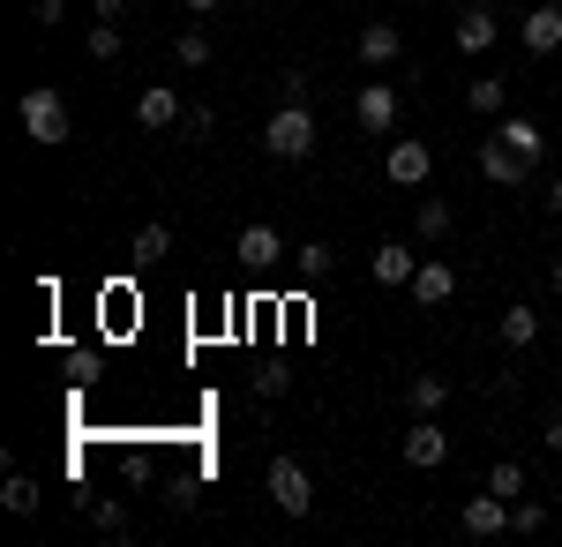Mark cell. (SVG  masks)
<instances>
[{
  "label": "cell",
  "mask_w": 562,
  "mask_h": 547,
  "mask_svg": "<svg viewBox=\"0 0 562 547\" xmlns=\"http://www.w3.org/2000/svg\"><path fill=\"white\" fill-rule=\"evenodd\" d=\"M173 60H180V68H211V31H180Z\"/></svg>",
  "instance_id": "obj_25"
},
{
  "label": "cell",
  "mask_w": 562,
  "mask_h": 547,
  "mask_svg": "<svg viewBox=\"0 0 562 547\" xmlns=\"http://www.w3.org/2000/svg\"><path fill=\"white\" fill-rule=\"evenodd\" d=\"M60 368H68V382H83V390H90L98 376H105V360H98L90 345H68V353H60Z\"/></svg>",
  "instance_id": "obj_24"
},
{
  "label": "cell",
  "mask_w": 562,
  "mask_h": 547,
  "mask_svg": "<svg viewBox=\"0 0 562 547\" xmlns=\"http://www.w3.org/2000/svg\"><path fill=\"white\" fill-rule=\"evenodd\" d=\"M15 121H23V135H31V143H38V150H60V143H68V98H60V90L45 83V90H23V105H15Z\"/></svg>",
  "instance_id": "obj_2"
},
{
  "label": "cell",
  "mask_w": 562,
  "mask_h": 547,
  "mask_svg": "<svg viewBox=\"0 0 562 547\" xmlns=\"http://www.w3.org/2000/svg\"><path fill=\"white\" fill-rule=\"evenodd\" d=\"M383 172H390V188H428V172H435V150H428V143H413V135H405V143H390V150H383Z\"/></svg>",
  "instance_id": "obj_4"
},
{
  "label": "cell",
  "mask_w": 562,
  "mask_h": 547,
  "mask_svg": "<svg viewBox=\"0 0 562 547\" xmlns=\"http://www.w3.org/2000/svg\"><path fill=\"white\" fill-rule=\"evenodd\" d=\"M278 255H285L278 225H248L240 233V270H278Z\"/></svg>",
  "instance_id": "obj_12"
},
{
  "label": "cell",
  "mask_w": 562,
  "mask_h": 547,
  "mask_svg": "<svg viewBox=\"0 0 562 547\" xmlns=\"http://www.w3.org/2000/svg\"><path fill=\"white\" fill-rule=\"evenodd\" d=\"M465 105H473V113H487V121H503L510 83H503V76H480V83H465Z\"/></svg>",
  "instance_id": "obj_18"
},
{
  "label": "cell",
  "mask_w": 562,
  "mask_h": 547,
  "mask_svg": "<svg viewBox=\"0 0 562 547\" xmlns=\"http://www.w3.org/2000/svg\"><path fill=\"white\" fill-rule=\"evenodd\" d=\"M405 293L420 300V308H442V300L458 293V270H450V263H420V270H413V286H405Z\"/></svg>",
  "instance_id": "obj_11"
},
{
  "label": "cell",
  "mask_w": 562,
  "mask_h": 547,
  "mask_svg": "<svg viewBox=\"0 0 562 547\" xmlns=\"http://www.w3.org/2000/svg\"><path fill=\"white\" fill-rule=\"evenodd\" d=\"M487 488L518 503V495H525V465H518V458H503V465H495V472H487Z\"/></svg>",
  "instance_id": "obj_26"
},
{
  "label": "cell",
  "mask_w": 562,
  "mask_h": 547,
  "mask_svg": "<svg viewBox=\"0 0 562 547\" xmlns=\"http://www.w3.org/2000/svg\"><path fill=\"white\" fill-rule=\"evenodd\" d=\"M90 525H98V533H105V540H121V533H128V510L98 503V510H90Z\"/></svg>",
  "instance_id": "obj_31"
},
{
  "label": "cell",
  "mask_w": 562,
  "mask_h": 547,
  "mask_svg": "<svg viewBox=\"0 0 562 547\" xmlns=\"http://www.w3.org/2000/svg\"><path fill=\"white\" fill-rule=\"evenodd\" d=\"M90 8H98V23H121V8H128V0H90Z\"/></svg>",
  "instance_id": "obj_34"
},
{
  "label": "cell",
  "mask_w": 562,
  "mask_h": 547,
  "mask_svg": "<svg viewBox=\"0 0 562 547\" xmlns=\"http://www.w3.org/2000/svg\"><path fill=\"white\" fill-rule=\"evenodd\" d=\"M495 331H503V345H510V353H532V345H540V315H532V308H503V323H495Z\"/></svg>",
  "instance_id": "obj_17"
},
{
  "label": "cell",
  "mask_w": 562,
  "mask_h": 547,
  "mask_svg": "<svg viewBox=\"0 0 562 547\" xmlns=\"http://www.w3.org/2000/svg\"><path fill=\"white\" fill-rule=\"evenodd\" d=\"M495 135H503L510 150H525L532 166H540V150H548V135H540V121H525V113H503V121H495Z\"/></svg>",
  "instance_id": "obj_15"
},
{
  "label": "cell",
  "mask_w": 562,
  "mask_h": 547,
  "mask_svg": "<svg viewBox=\"0 0 562 547\" xmlns=\"http://www.w3.org/2000/svg\"><path fill=\"white\" fill-rule=\"evenodd\" d=\"M465 533H473V540L510 533V495H495V488H487V495H473V503H465Z\"/></svg>",
  "instance_id": "obj_10"
},
{
  "label": "cell",
  "mask_w": 562,
  "mask_h": 547,
  "mask_svg": "<svg viewBox=\"0 0 562 547\" xmlns=\"http://www.w3.org/2000/svg\"><path fill=\"white\" fill-rule=\"evenodd\" d=\"M548 293L562 300V255H555V263H548Z\"/></svg>",
  "instance_id": "obj_36"
},
{
  "label": "cell",
  "mask_w": 562,
  "mask_h": 547,
  "mask_svg": "<svg viewBox=\"0 0 562 547\" xmlns=\"http://www.w3.org/2000/svg\"><path fill=\"white\" fill-rule=\"evenodd\" d=\"M548 211H555V217H562V172H555V188H548Z\"/></svg>",
  "instance_id": "obj_37"
},
{
  "label": "cell",
  "mask_w": 562,
  "mask_h": 547,
  "mask_svg": "<svg viewBox=\"0 0 562 547\" xmlns=\"http://www.w3.org/2000/svg\"><path fill=\"white\" fill-rule=\"evenodd\" d=\"M166 248H173V225H166V217H150V225L135 233V270H150V263H166Z\"/></svg>",
  "instance_id": "obj_20"
},
{
  "label": "cell",
  "mask_w": 562,
  "mask_h": 547,
  "mask_svg": "<svg viewBox=\"0 0 562 547\" xmlns=\"http://www.w3.org/2000/svg\"><path fill=\"white\" fill-rule=\"evenodd\" d=\"M405 405H413V413H428V421H435V413L450 405V382H442V376H413V382H405Z\"/></svg>",
  "instance_id": "obj_19"
},
{
  "label": "cell",
  "mask_w": 562,
  "mask_h": 547,
  "mask_svg": "<svg viewBox=\"0 0 562 547\" xmlns=\"http://www.w3.org/2000/svg\"><path fill=\"white\" fill-rule=\"evenodd\" d=\"M525 53H532V60L562 53V8H555V0H540V8L525 15Z\"/></svg>",
  "instance_id": "obj_9"
},
{
  "label": "cell",
  "mask_w": 562,
  "mask_h": 547,
  "mask_svg": "<svg viewBox=\"0 0 562 547\" xmlns=\"http://www.w3.org/2000/svg\"><path fill=\"white\" fill-rule=\"evenodd\" d=\"M180 113H188L180 90H143V98H135V121L150 127V135H158V127H180Z\"/></svg>",
  "instance_id": "obj_13"
},
{
  "label": "cell",
  "mask_w": 562,
  "mask_h": 547,
  "mask_svg": "<svg viewBox=\"0 0 562 547\" xmlns=\"http://www.w3.org/2000/svg\"><path fill=\"white\" fill-rule=\"evenodd\" d=\"M188 8H195V15H217V8H225V0H188Z\"/></svg>",
  "instance_id": "obj_38"
},
{
  "label": "cell",
  "mask_w": 562,
  "mask_h": 547,
  "mask_svg": "<svg viewBox=\"0 0 562 547\" xmlns=\"http://www.w3.org/2000/svg\"><path fill=\"white\" fill-rule=\"evenodd\" d=\"M413 270H420V255L405 248V241H383V248H375V263H368V278H375V286H390V293H397V286H413Z\"/></svg>",
  "instance_id": "obj_8"
},
{
  "label": "cell",
  "mask_w": 562,
  "mask_h": 547,
  "mask_svg": "<svg viewBox=\"0 0 562 547\" xmlns=\"http://www.w3.org/2000/svg\"><path fill=\"white\" fill-rule=\"evenodd\" d=\"M0 510H8V517H38V480L8 472V480H0Z\"/></svg>",
  "instance_id": "obj_22"
},
{
  "label": "cell",
  "mask_w": 562,
  "mask_h": 547,
  "mask_svg": "<svg viewBox=\"0 0 562 547\" xmlns=\"http://www.w3.org/2000/svg\"><path fill=\"white\" fill-rule=\"evenodd\" d=\"M450 225H458V211H450L442 196H428V203L413 211V233H420V241H450Z\"/></svg>",
  "instance_id": "obj_21"
},
{
  "label": "cell",
  "mask_w": 562,
  "mask_h": 547,
  "mask_svg": "<svg viewBox=\"0 0 562 547\" xmlns=\"http://www.w3.org/2000/svg\"><path fill=\"white\" fill-rule=\"evenodd\" d=\"M480 172H487L495 188H518L525 172H532V158H525V150H510L503 135H487V143H480Z\"/></svg>",
  "instance_id": "obj_7"
},
{
  "label": "cell",
  "mask_w": 562,
  "mask_h": 547,
  "mask_svg": "<svg viewBox=\"0 0 562 547\" xmlns=\"http://www.w3.org/2000/svg\"><path fill=\"white\" fill-rule=\"evenodd\" d=\"M262 150H270V158H285V166H301L307 150H315V113H307L301 98H285V105L262 121Z\"/></svg>",
  "instance_id": "obj_1"
},
{
  "label": "cell",
  "mask_w": 562,
  "mask_h": 547,
  "mask_svg": "<svg viewBox=\"0 0 562 547\" xmlns=\"http://www.w3.org/2000/svg\"><path fill=\"white\" fill-rule=\"evenodd\" d=\"M397 105H405L397 83H368L360 98H352V121L368 127V135H390V127H397Z\"/></svg>",
  "instance_id": "obj_6"
},
{
  "label": "cell",
  "mask_w": 562,
  "mask_h": 547,
  "mask_svg": "<svg viewBox=\"0 0 562 547\" xmlns=\"http://www.w3.org/2000/svg\"><path fill=\"white\" fill-rule=\"evenodd\" d=\"M480 8H495V0H480Z\"/></svg>",
  "instance_id": "obj_39"
},
{
  "label": "cell",
  "mask_w": 562,
  "mask_h": 547,
  "mask_svg": "<svg viewBox=\"0 0 562 547\" xmlns=\"http://www.w3.org/2000/svg\"><path fill=\"white\" fill-rule=\"evenodd\" d=\"M180 127H188V135L203 143V135H211V127H217V113H211V105H188V113H180Z\"/></svg>",
  "instance_id": "obj_32"
},
{
  "label": "cell",
  "mask_w": 562,
  "mask_h": 547,
  "mask_svg": "<svg viewBox=\"0 0 562 547\" xmlns=\"http://www.w3.org/2000/svg\"><path fill=\"white\" fill-rule=\"evenodd\" d=\"M68 15V0H31V23H60Z\"/></svg>",
  "instance_id": "obj_33"
},
{
  "label": "cell",
  "mask_w": 562,
  "mask_h": 547,
  "mask_svg": "<svg viewBox=\"0 0 562 547\" xmlns=\"http://www.w3.org/2000/svg\"><path fill=\"white\" fill-rule=\"evenodd\" d=\"M487 45H495V8H465V15H458V53H487Z\"/></svg>",
  "instance_id": "obj_16"
},
{
  "label": "cell",
  "mask_w": 562,
  "mask_h": 547,
  "mask_svg": "<svg viewBox=\"0 0 562 547\" xmlns=\"http://www.w3.org/2000/svg\"><path fill=\"white\" fill-rule=\"evenodd\" d=\"M121 480H128V488H150V480H158L150 450H121Z\"/></svg>",
  "instance_id": "obj_27"
},
{
  "label": "cell",
  "mask_w": 562,
  "mask_h": 547,
  "mask_svg": "<svg viewBox=\"0 0 562 547\" xmlns=\"http://www.w3.org/2000/svg\"><path fill=\"white\" fill-rule=\"evenodd\" d=\"M397 53H405V31H397V23H368V31H360V60H368V68H390Z\"/></svg>",
  "instance_id": "obj_14"
},
{
  "label": "cell",
  "mask_w": 562,
  "mask_h": 547,
  "mask_svg": "<svg viewBox=\"0 0 562 547\" xmlns=\"http://www.w3.org/2000/svg\"><path fill=\"white\" fill-rule=\"evenodd\" d=\"M293 263H301V278H330V263H338V255L323 248V241H307V248L293 255Z\"/></svg>",
  "instance_id": "obj_28"
},
{
  "label": "cell",
  "mask_w": 562,
  "mask_h": 547,
  "mask_svg": "<svg viewBox=\"0 0 562 547\" xmlns=\"http://www.w3.org/2000/svg\"><path fill=\"white\" fill-rule=\"evenodd\" d=\"M540 435H548V450H562V405L548 413V427H540Z\"/></svg>",
  "instance_id": "obj_35"
},
{
  "label": "cell",
  "mask_w": 562,
  "mask_h": 547,
  "mask_svg": "<svg viewBox=\"0 0 562 547\" xmlns=\"http://www.w3.org/2000/svg\"><path fill=\"white\" fill-rule=\"evenodd\" d=\"M83 45H90V60H121V31H113V23H98Z\"/></svg>",
  "instance_id": "obj_29"
},
{
  "label": "cell",
  "mask_w": 562,
  "mask_h": 547,
  "mask_svg": "<svg viewBox=\"0 0 562 547\" xmlns=\"http://www.w3.org/2000/svg\"><path fill=\"white\" fill-rule=\"evenodd\" d=\"M98 323H113L105 337H128V323H135V293H128V286H113V293L98 300Z\"/></svg>",
  "instance_id": "obj_23"
},
{
  "label": "cell",
  "mask_w": 562,
  "mask_h": 547,
  "mask_svg": "<svg viewBox=\"0 0 562 547\" xmlns=\"http://www.w3.org/2000/svg\"><path fill=\"white\" fill-rule=\"evenodd\" d=\"M442 458H450V435H442L428 413H413V427H405V465H413V472H435Z\"/></svg>",
  "instance_id": "obj_5"
},
{
  "label": "cell",
  "mask_w": 562,
  "mask_h": 547,
  "mask_svg": "<svg viewBox=\"0 0 562 547\" xmlns=\"http://www.w3.org/2000/svg\"><path fill=\"white\" fill-rule=\"evenodd\" d=\"M540 525H548V510L518 495V503H510V533H540Z\"/></svg>",
  "instance_id": "obj_30"
},
{
  "label": "cell",
  "mask_w": 562,
  "mask_h": 547,
  "mask_svg": "<svg viewBox=\"0 0 562 547\" xmlns=\"http://www.w3.org/2000/svg\"><path fill=\"white\" fill-rule=\"evenodd\" d=\"M270 503L285 510V517H307L315 510V480H307L301 458H270Z\"/></svg>",
  "instance_id": "obj_3"
}]
</instances>
